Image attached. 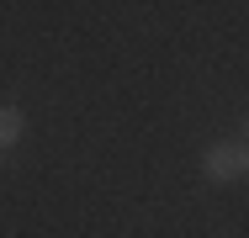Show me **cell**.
<instances>
[{
	"instance_id": "1",
	"label": "cell",
	"mask_w": 249,
	"mask_h": 238,
	"mask_svg": "<svg viewBox=\"0 0 249 238\" xmlns=\"http://www.w3.org/2000/svg\"><path fill=\"white\" fill-rule=\"evenodd\" d=\"M201 170H207V180H239V175H249L244 143H217V148H207Z\"/></svg>"
},
{
	"instance_id": "2",
	"label": "cell",
	"mask_w": 249,
	"mask_h": 238,
	"mask_svg": "<svg viewBox=\"0 0 249 238\" xmlns=\"http://www.w3.org/2000/svg\"><path fill=\"white\" fill-rule=\"evenodd\" d=\"M21 127H27L21 111H16V106H0V148H11V143L21 138Z\"/></svg>"
},
{
	"instance_id": "3",
	"label": "cell",
	"mask_w": 249,
	"mask_h": 238,
	"mask_svg": "<svg viewBox=\"0 0 249 238\" xmlns=\"http://www.w3.org/2000/svg\"><path fill=\"white\" fill-rule=\"evenodd\" d=\"M244 164H249V127H244Z\"/></svg>"
}]
</instances>
